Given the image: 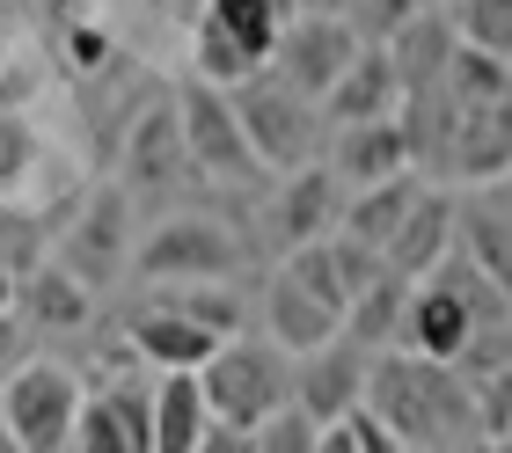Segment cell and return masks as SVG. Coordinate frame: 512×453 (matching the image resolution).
Wrapping results in <instances>:
<instances>
[{
  "instance_id": "6",
  "label": "cell",
  "mask_w": 512,
  "mask_h": 453,
  "mask_svg": "<svg viewBox=\"0 0 512 453\" xmlns=\"http://www.w3.org/2000/svg\"><path fill=\"white\" fill-rule=\"evenodd\" d=\"M235 110H242V132H249V147H256L264 169L286 176V169H308V161H315V147H322V103L293 95L271 66L235 88Z\"/></svg>"
},
{
  "instance_id": "13",
  "label": "cell",
  "mask_w": 512,
  "mask_h": 453,
  "mask_svg": "<svg viewBox=\"0 0 512 453\" xmlns=\"http://www.w3.org/2000/svg\"><path fill=\"white\" fill-rule=\"evenodd\" d=\"M118 169H125V190H169V183H183V176H191V154H183L176 103H147V110L132 117Z\"/></svg>"
},
{
  "instance_id": "31",
  "label": "cell",
  "mask_w": 512,
  "mask_h": 453,
  "mask_svg": "<svg viewBox=\"0 0 512 453\" xmlns=\"http://www.w3.org/2000/svg\"><path fill=\"white\" fill-rule=\"evenodd\" d=\"M198 453H256V439H249V432H227V424H213Z\"/></svg>"
},
{
  "instance_id": "23",
  "label": "cell",
  "mask_w": 512,
  "mask_h": 453,
  "mask_svg": "<svg viewBox=\"0 0 512 453\" xmlns=\"http://www.w3.org/2000/svg\"><path fill=\"white\" fill-rule=\"evenodd\" d=\"M454 249L469 256V264L512 300V227L498 220L491 205H461V234H454Z\"/></svg>"
},
{
  "instance_id": "28",
  "label": "cell",
  "mask_w": 512,
  "mask_h": 453,
  "mask_svg": "<svg viewBox=\"0 0 512 453\" xmlns=\"http://www.w3.org/2000/svg\"><path fill=\"white\" fill-rule=\"evenodd\" d=\"M0 264H8L15 278H30L44 264V234H37L30 212H0Z\"/></svg>"
},
{
  "instance_id": "2",
  "label": "cell",
  "mask_w": 512,
  "mask_h": 453,
  "mask_svg": "<svg viewBox=\"0 0 512 453\" xmlns=\"http://www.w3.org/2000/svg\"><path fill=\"white\" fill-rule=\"evenodd\" d=\"M198 388H205L213 424H227V432H256L271 410L293 402V359L271 337H227L213 359L198 366Z\"/></svg>"
},
{
  "instance_id": "3",
  "label": "cell",
  "mask_w": 512,
  "mask_h": 453,
  "mask_svg": "<svg viewBox=\"0 0 512 453\" xmlns=\"http://www.w3.org/2000/svg\"><path fill=\"white\" fill-rule=\"evenodd\" d=\"M249 264V242L213 212H176L132 242V271L147 285H227Z\"/></svg>"
},
{
  "instance_id": "7",
  "label": "cell",
  "mask_w": 512,
  "mask_h": 453,
  "mask_svg": "<svg viewBox=\"0 0 512 453\" xmlns=\"http://www.w3.org/2000/svg\"><path fill=\"white\" fill-rule=\"evenodd\" d=\"M359 52H366V37L344 15H293L271 44V74L293 95H308V103H330V88L352 74Z\"/></svg>"
},
{
  "instance_id": "24",
  "label": "cell",
  "mask_w": 512,
  "mask_h": 453,
  "mask_svg": "<svg viewBox=\"0 0 512 453\" xmlns=\"http://www.w3.org/2000/svg\"><path fill=\"white\" fill-rule=\"evenodd\" d=\"M205 15H213V22H220V30L242 44L249 59H264V66H271V44H278V30L293 22L286 8H278V0H205Z\"/></svg>"
},
{
  "instance_id": "12",
  "label": "cell",
  "mask_w": 512,
  "mask_h": 453,
  "mask_svg": "<svg viewBox=\"0 0 512 453\" xmlns=\"http://www.w3.org/2000/svg\"><path fill=\"white\" fill-rule=\"evenodd\" d=\"M74 453H154V388L139 380L96 388L74 417Z\"/></svg>"
},
{
  "instance_id": "32",
  "label": "cell",
  "mask_w": 512,
  "mask_h": 453,
  "mask_svg": "<svg viewBox=\"0 0 512 453\" xmlns=\"http://www.w3.org/2000/svg\"><path fill=\"white\" fill-rule=\"evenodd\" d=\"M322 453H359V432H352V417H344V424H330V432H322Z\"/></svg>"
},
{
  "instance_id": "1",
  "label": "cell",
  "mask_w": 512,
  "mask_h": 453,
  "mask_svg": "<svg viewBox=\"0 0 512 453\" xmlns=\"http://www.w3.org/2000/svg\"><path fill=\"white\" fill-rule=\"evenodd\" d=\"M366 417L388 424L410 453H476L483 446L476 388L454 366L417 359V351H374V373H366Z\"/></svg>"
},
{
  "instance_id": "20",
  "label": "cell",
  "mask_w": 512,
  "mask_h": 453,
  "mask_svg": "<svg viewBox=\"0 0 512 453\" xmlns=\"http://www.w3.org/2000/svg\"><path fill=\"white\" fill-rule=\"evenodd\" d=\"M410 285L403 271H381L366 293L344 307V337H352L359 351H403V315H410Z\"/></svg>"
},
{
  "instance_id": "36",
  "label": "cell",
  "mask_w": 512,
  "mask_h": 453,
  "mask_svg": "<svg viewBox=\"0 0 512 453\" xmlns=\"http://www.w3.org/2000/svg\"><path fill=\"white\" fill-rule=\"evenodd\" d=\"M0 380H8V373H0Z\"/></svg>"
},
{
  "instance_id": "18",
  "label": "cell",
  "mask_w": 512,
  "mask_h": 453,
  "mask_svg": "<svg viewBox=\"0 0 512 453\" xmlns=\"http://www.w3.org/2000/svg\"><path fill=\"white\" fill-rule=\"evenodd\" d=\"M454 30H447V15H410L403 30L388 37V66H395V81H403V103L410 95H432L439 81H447V59H454Z\"/></svg>"
},
{
  "instance_id": "8",
  "label": "cell",
  "mask_w": 512,
  "mask_h": 453,
  "mask_svg": "<svg viewBox=\"0 0 512 453\" xmlns=\"http://www.w3.org/2000/svg\"><path fill=\"white\" fill-rule=\"evenodd\" d=\"M59 264L74 271L88 293H110V285L132 271V198H125V183L88 190V205L74 212V227H66V242H59Z\"/></svg>"
},
{
  "instance_id": "34",
  "label": "cell",
  "mask_w": 512,
  "mask_h": 453,
  "mask_svg": "<svg viewBox=\"0 0 512 453\" xmlns=\"http://www.w3.org/2000/svg\"><path fill=\"white\" fill-rule=\"evenodd\" d=\"M293 8H300V15H344L352 0H293Z\"/></svg>"
},
{
  "instance_id": "4",
  "label": "cell",
  "mask_w": 512,
  "mask_h": 453,
  "mask_svg": "<svg viewBox=\"0 0 512 453\" xmlns=\"http://www.w3.org/2000/svg\"><path fill=\"white\" fill-rule=\"evenodd\" d=\"M176 125H183V154H191V176L205 183H256L264 161H256L249 132H242V110H235V88H213V81H176Z\"/></svg>"
},
{
  "instance_id": "10",
  "label": "cell",
  "mask_w": 512,
  "mask_h": 453,
  "mask_svg": "<svg viewBox=\"0 0 512 453\" xmlns=\"http://www.w3.org/2000/svg\"><path fill=\"white\" fill-rule=\"evenodd\" d=\"M366 373H374V351H359L352 337H337L322 351H300L293 359V402L315 424H344V417L366 410Z\"/></svg>"
},
{
  "instance_id": "22",
  "label": "cell",
  "mask_w": 512,
  "mask_h": 453,
  "mask_svg": "<svg viewBox=\"0 0 512 453\" xmlns=\"http://www.w3.org/2000/svg\"><path fill=\"white\" fill-rule=\"evenodd\" d=\"M417 190H425V176H417V169L388 176V183H366V190L344 198V220H337V227L352 234V242H366V249H388L395 227H403V212L417 205Z\"/></svg>"
},
{
  "instance_id": "26",
  "label": "cell",
  "mask_w": 512,
  "mask_h": 453,
  "mask_svg": "<svg viewBox=\"0 0 512 453\" xmlns=\"http://www.w3.org/2000/svg\"><path fill=\"white\" fill-rule=\"evenodd\" d=\"M454 37L469 52H491L512 66V0H461L454 8Z\"/></svg>"
},
{
  "instance_id": "17",
  "label": "cell",
  "mask_w": 512,
  "mask_h": 453,
  "mask_svg": "<svg viewBox=\"0 0 512 453\" xmlns=\"http://www.w3.org/2000/svg\"><path fill=\"white\" fill-rule=\"evenodd\" d=\"M15 315L30 322V329H44V337H74V329H88L96 322V293L59 264V256H44V264L22 278V300H15Z\"/></svg>"
},
{
  "instance_id": "11",
  "label": "cell",
  "mask_w": 512,
  "mask_h": 453,
  "mask_svg": "<svg viewBox=\"0 0 512 453\" xmlns=\"http://www.w3.org/2000/svg\"><path fill=\"white\" fill-rule=\"evenodd\" d=\"M125 344H132V359H147L154 373H198L227 337H220V329H205L198 315H183V307H169L161 293H147L125 315Z\"/></svg>"
},
{
  "instance_id": "35",
  "label": "cell",
  "mask_w": 512,
  "mask_h": 453,
  "mask_svg": "<svg viewBox=\"0 0 512 453\" xmlns=\"http://www.w3.org/2000/svg\"><path fill=\"white\" fill-rule=\"evenodd\" d=\"M0 453H22V439L8 432V424H0Z\"/></svg>"
},
{
  "instance_id": "9",
  "label": "cell",
  "mask_w": 512,
  "mask_h": 453,
  "mask_svg": "<svg viewBox=\"0 0 512 453\" xmlns=\"http://www.w3.org/2000/svg\"><path fill=\"white\" fill-rule=\"evenodd\" d=\"M344 176L330 169V161H308V169H286V183L271 190V205H264V234L278 242V256L286 249H308L322 242V234H337L344 220Z\"/></svg>"
},
{
  "instance_id": "21",
  "label": "cell",
  "mask_w": 512,
  "mask_h": 453,
  "mask_svg": "<svg viewBox=\"0 0 512 453\" xmlns=\"http://www.w3.org/2000/svg\"><path fill=\"white\" fill-rule=\"evenodd\" d=\"M213 432V410H205L198 373H161L154 380V453H198Z\"/></svg>"
},
{
  "instance_id": "29",
  "label": "cell",
  "mask_w": 512,
  "mask_h": 453,
  "mask_svg": "<svg viewBox=\"0 0 512 453\" xmlns=\"http://www.w3.org/2000/svg\"><path fill=\"white\" fill-rule=\"evenodd\" d=\"M30 169V125L22 117H0V190Z\"/></svg>"
},
{
  "instance_id": "25",
  "label": "cell",
  "mask_w": 512,
  "mask_h": 453,
  "mask_svg": "<svg viewBox=\"0 0 512 453\" xmlns=\"http://www.w3.org/2000/svg\"><path fill=\"white\" fill-rule=\"evenodd\" d=\"M249 74H264V59H249L213 15H198V81H213V88H242Z\"/></svg>"
},
{
  "instance_id": "16",
  "label": "cell",
  "mask_w": 512,
  "mask_h": 453,
  "mask_svg": "<svg viewBox=\"0 0 512 453\" xmlns=\"http://www.w3.org/2000/svg\"><path fill=\"white\" fill-rule=\"evenodd\" d=\"M330 169L344 176V190H366V183H388L417 169V147H410V125L403 117H374V125H344L337 132V154Z\"/></svg>"
},
{
  "instance_id": "33",
  "label": "cell",
  "mask_w": 512,
  "mask_h": 453,
  "mask_svg": "<svg viewBox=\"0 0 512 453\" xmlns=\"http://www.w3.org/2000/svg\"><path fill=\"white\" fill-rule=\"evenodd\" d=\"M15 300H22V278L0 264V315H15Z\"/></svg>"
},
{
  "instance_id": "19",
  "label": "cell",
  "mask_w": 512,
  "mask_h": 453,
  "mask_svg": "<svg viewBox=\"0 0 512 453\" xmlns=\"http://www.w3.org/2000/svg\"><path fill=\"white\" fill-rule=\"evenodd\" d=\"M322 117H330L337 132H344V125H374V117H403V81H395L388 52H359V59H352V74L330 88Z\"/></svg>"
},
{
  "instance_id": "14",
  "label": "cell",
  "mask_w": 512,
  "mask_h": 453,
  "mask_svg": "<svg viewBox=\"0 0 512 453\" xmlns=\"http://www.w3.org/2000/svg\"><path fill=\"white\" fill-rule=\"evenodd\" d=\"M454 234H461V205L447 198V190H417V205L403 212V227H395V242L381 249L388 256V271H403V278H432L439 264L454 256Z\"/></svg>"
},
{
  "instance_id": "15",
  "label": "cell",
  "mask_w": 512,
  "mask_h": 453,
  "mask_svg": "<svg viewBox=\"0 0 512 453\" xmlns=\"http://www.w3.org/2000/svg\"><path fill=\"white\" fill-rule=\"evenodd\" d=\"M264 337L286 351V359H300V351L337 344V337H344V315H337L330 300H315L300 278L271 271V285H264Z\"/></svg>"
},
{
  "instance_id": "27",
  "label": "cell",
  "mask_w": 512,
  "mask_h": 453,
  "mask_svg": "<svg viewBox=\"0 0 512 453\" xmlns=\"http://www.w3.org/2000/svg\"><path fill=\"white\" fill-rule=\"evenodd\" d=\"M322 432H330V424H315L300 402H286V410H271L249 439H256V453H322Z\"/></svg>"
},
{
  "instance_id": "30",
  "label": "cell",
  "mask_w": 512,
  "mask_h": 453,
  "mask_svg": "<svg viewBox=\"0 0 512 453\" xmlns=\"http://www.w3.org/2000/svg\"><path fill=\"white\" fill-rule=\"evenodd\" d=\"M352 432H359V453H410L403 439H395V432H388V424H374V417H366V410L352 417Z\"/></svg>"
},
{
  "instance_id": "5",
  "label": "cell",
  "mask_w": 512,
  "mask_h": 453,
  "mask_svg": "<svg viewBox=\"0 0 512 453\" xmlns=\"http://www.w3.org/2000/svg\"><path fill=\"white\" fill-rule=\"evenodd\" d=\"M88 388L59 359H22L0 380V424L22 439V453H74V417Z\"/></svg>"
}]
</instances>
